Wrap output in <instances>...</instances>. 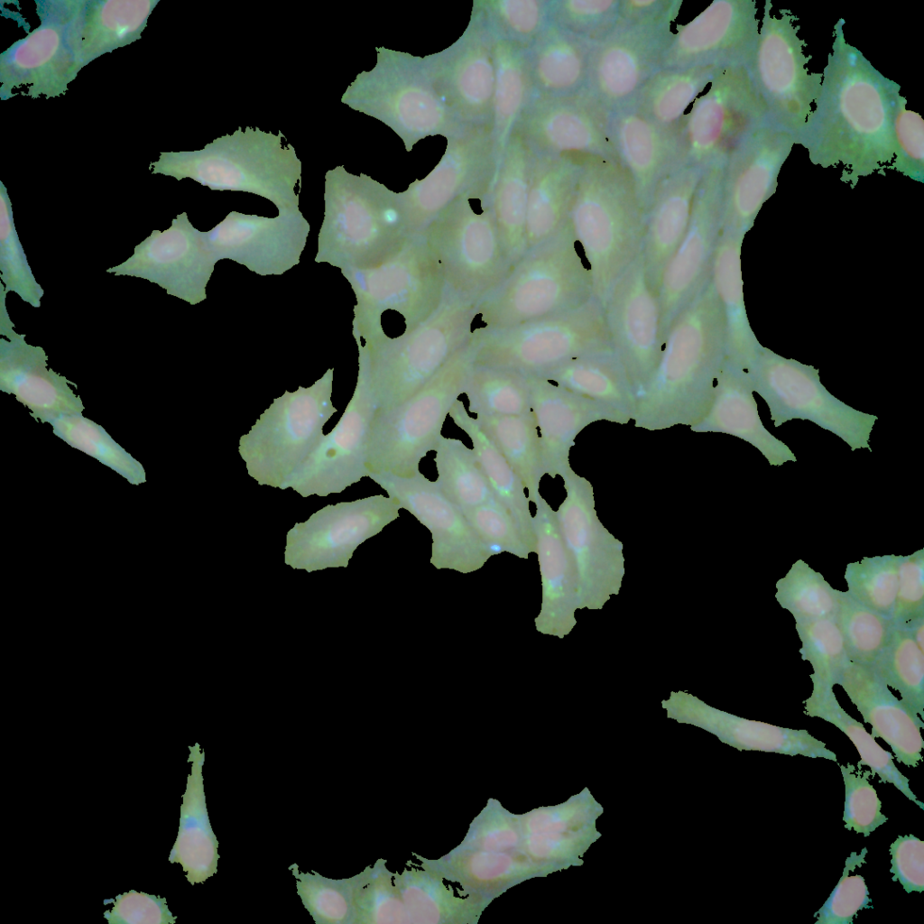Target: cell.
Segmentation results:
<instances>
[{
	"instance_id": "cell-36",
	"label": "cell",
	"mask_w": 924,
	"mask_h": 924,
	"mask_svg": "<svg viewBox=\"0 0 924 924\" xmlns=\"http://www.w3.org/2000/svg\"><path fill=\"white\" fill-rule=\"evenodd\" d=\"M716 735L738 750L803 755L837 762L836 755L807 730L791 729L742 718L707 707Z\"/></svg>"
},
{
	"instance_id": "cell-17",
	"label": "cell",
	"mask_w": 924,
	"mask_h": 924,
	"mask_svg": "<svg viewBox=\"0 0 924 924\" xmlns=\"http://www.w3.org/2000/svg\"><path fill=\"white\" fill-rule=\"evenodd\" d=\"M217 262L203 233L182 212L166 230H152L134 246L132 256L106 273L147 280L195 305L207 299L206 287Z\"/></svg>"
},
{
	"instance_id": "cell-47",
	"label": "cell",
	"mask_w": 924,
	"mask_h": 924,
	"mask_svg": "<svg viewBox=\"0 0 924 924\" xmlns=\"http://www.w3.org/2000/svg\"><path fill=\"white\" fill-rule=\"evenodd\" d=\"M776 589L777 602L795 622L833 618L838 607V590L801 559L777 581Z\"/></svg>"
},
{
	"instance_id": "cell-32",
	"label": "cell",
	"mask_w": 924,
	"mask_h": 924,
	"mask_svg": "<svg viewBox=\"0 0 924 924\" xmlns=\"http://www.w3.org/2000/svg\"><path fill=\"white\" fill-rule=\"evenodd\" d=\"M534 504L533 529L543 585L542 608L536 625L542 631L552 619L556 624L565 616L573 619L571 604L578 590L575 579L578 577L562 538L556 512L541 495Z\"/></svg>"
},
{
	"instance_id": "cell-30",
	"label": "cell",
	"mask_w": 924,
	"mask_h": 924,
	"mask_svg": "<svg viewBox=\"0 0 924 924\" xmlns=\"http://www.w3.org/2000/svg\"><path fill=\"white\" fill-rule=\"evenodd\" d=\"M191 762L180 806V827L169 855L170 863L180 864L187 881L202 883L217 872L218 842L210 825L204 792L202 767L205 753L196 743L189 746Z\"/></svg>"
},
{
	"instance_id": "cell-41",
	"label": "cell",
	"mask_w": 924,
	"mask_h": 924,
	"mask_svg": "<svg viewBox=\"0 0 924 924\" xmlns=\"http://www.w3.org/2000/svg\"><path fill=\"white\" fill-rule=\"evenodd\" d=\"M583 163L566 162L540 179L529 192L525 254L548 241L565 226L569 203Z\"/></svg>"
},
{
	"instance_id": "cell-5",
	"label": "cell",
	"mask_w": 924,
	"mask_h": 924,
	"mask_svg": "<svg viewBox=\"0 0 924 924\" xmlns=\"http://www.w3.org/2000/svg\"><path fill=\"white\" fill-rule=\"evenodd\" d=\"M283 134L241 127L203 149L163 152L150 165L152 174L192 179L212 190L253 193L272 201L279 211L299 209L295 187L301 182V162Z\"/></svg>"
},
{
	"instance_id": "cell-4",
	"label": "cell",
	"mask_w": 924,
	"mask_h": 924,
	"mask_svg": "<svg viewBox=\"0 0 924 924\" xmlns=\"http://www.w3.org/2000/svg\"><path fill=\"white\" fill-rule=\"evenodd\" d=\"M341 273L356 294L353 334L362 347L403 338L436 314L448 296L440 263L421 236L375 267Z\"/></svg>"
},
{
	"instance_id": "cell-38",
	"label": "cell",
	"mask_w": 924,
	"mask_h": 924,
	"mask_svg": "<svg viewBox=\"0 0 924 924\" xmlns=\"http://www.w3.org/2000/svg\"><path fill=\"white\" fill-rule=\"evenodd\" d=\"M476 420L522 480L529 501L534 504L541 495L540 483L545 474L532 411L522 415L476 416Z\"/></svg>"
},
{
	"instance_id": "cell-28",
	"label": "cell",
	"mask_w": 924,
	"mask_h": 924,
	"mask_svg": "<svg viewBox=\"0 0 924 924\" xmlns=\"http://www.w3.org/2000/svg\"><path fill=\"white\" fill-rule=\"evenodd\" d=\"M648 22L616 31L598 48L592 60V81L604 103L617 106L629 100L653 76L662 61L665 43Z\"/></svg>"
},
{
	"instance_id": "cell-25",
	"label": "cell",
	"mask_w": 924,
	"mask_h": 924,
	"mask_svg": "<svg viewBox=\"0 0 924 924\" xmlns=\"http://www.w3.org/2000/svg\"><path fill=\"white\" fill-rule=\"evenodd\" d=\"M25 334L0 338V390L14 394L42 422L68 414H82L84 405L65 376L47 368L42 346L25 341Z\"/></svg>"
},
{
	"instance_id": "cell-49",
	"label": "cell",
	"mask_w": 924,
	"mask_h": 924,
	"mask_svg": "<svg viewBox=\"0 0 924 924\" xmlns=\"http://www.w3.org/2000/svg\"><path fill=\"white\" fill-rule=\"evenodd\" d=\"M289 869L296 878L297 893L315 923H356V876L330 879L315 871L312 873L300 872L297 864H292Z\"/></svg>"
},
{
	"instance_id": "cell-42",
	"label": "cell",
	"mask_w": 924,
	"mask_h": 924,
	"mask_svg": "<svg viewBox=\"0 0 924 924\" xmlns=\"http://www.w3.org/2000/svg\"><path fill=\"white\" fill-rule=\"evenodd\" d=\"M433 450L436 483L461 512L496 500L473 448L460 439L441 435Z\"/></svg>"
},
{
	"instance_id": "cell-20",
	"label": "cell",
	"mask_w": 924,
	"mask_h": 924,
	"mask_svg": "<svg viewBox=\"0 0 924 924\" xmlns=\"http://www.w3.org/2000/svg\"><path fill=\"white\" fill-rule=\"evenodd\" d=\"M389 496L396 498L431 533L430 562L437 568L471 572L493 556L463 513L420 471L412 476H369Z\"/></svg>"
},
{
	"instance_id": "cell-16",
	"label": "cell",
	"mask_w": 924,
	"mask_h": 924,
	"mask_svg": "<svg viewBox=\"0 0 924 924\" xmlns=\"http://www.w3.org/2000/svg\"><path fill=\"white\" fill-rule=\"evenodd\" d=\"M401 508L383 494L327 505L289 531L284 561L309 572L346 567L354 550L399 518Z\"/></svg>"
},
{
	"instance_id": "cell-24",
	"label": "cell",
	"mask_w": 924,
	"mask_h": 924,
	"mask_svg": "<svg viewBox=\"0 0 924 924\" xmlns=\"http://www.w3.org/2000/svg\"><path fill=\"white\" fill-rule=\"evenodd\" d=\"M531 411L540 428L544 474L561 476L570 467L569 452L578 433L598 420L627 423L630 420L595 401L582 397L541 376H526Z\"/></svg>"
},
{
	"instance_id": "cell-34",
	"label": "cell",
	"mask_w": 924,
	"mask_h": 924,
	"mask_svg": "<svg viewBox=\"0 0 924 924\" xmlns=\"http://www.w3.org/2000/svg\"><path fill=\"white\" fill-rule=\"evenodd\" d=\"M541 377L633 418L635 392L613 346L575 357Z\"/></svg>"
},
{
	"instance_id": "cell-19",
	"label": "cell",
	"mask_w": 924,
	"mask_h": 924,
	"mask_svg": "<svg viewBox=\"0 0 924 924\" xmlns=\"http://www.w3.org/2000/svg\"><path fill=\"white\" fill-rule=\"evenodd\" d=\"M375 411L368 383L358 373L353 396L339 421L300 467L289 487L303 497L327 496L368 476V446Z\"/></svg>"
},
{
	"instance_id": "cell-11",
	"label": "cell",
	"mask_w": 924,
	"mask_h": 924,
	"mask_svg": "<svg viewBox=\"0 0 924 924\" xmlns=\"http://www.w3.org/2000/svg\"><path fill=\"white\" fill-rule=\"evenodd\" d=\"M334 369L311 386L286 391L240 438L239 453L259 485L285 489L324 437L322 428L337 411L331 402Z\"/></svg>"
},
{
	"instance_id": "cell-27",
	"label": "cell",
	"mask_w": 924,
	"mask_h": 924,
	"mask_svg": "<svg viewBox=\"0 0 924 924\" xmlns=\"http://www.w3.org/2000/svg\"><path fill=\"white\" fill-rule=\"evenodd\" d=\"M560 476L567 495L556 513L577 577L596 579L623 575L622 544L597 517L590 482L571 467Z\"/></svg>"
},
{
	"instance_id": "cell-60",
	"label": "cell",
	"mask_w": 924,
	"mask_h": 924,
	"mask_svg": "<svg viewBox=\"0 0 924 924\" xmlns=\"http://www.w3.org/2000/svg\"><path fill=\"white\" fill-rule=\"evenodd\" d=\"M6 295L4 283L0 282V335L5 337L14 332L15 327L6 309Z\"/></svg>"
},
{
	"instance_id": "cell-56",
	"label": "cell",
	"mask_w": 924,
	"mask_h": 924,
	"mask_svg": "<svg viewBox=\"0 0 924 924\" xmlns=\"http://www.w3.org/2000/svg\"><path fill=\"white\" fill-rule=\"evenodd\" d=\"M924 619V550L901 556L895 605L894 627L910 628Z\"/></svg>"
},
{
	"instance_id": "cell-7",
	"label": "cell",
	"mask_w": 924,
	"mask_h": 924,
	"mask_svg": "<svg viewBox=\"0 0 924 924\" xmlns=\"http://www.w3.org/2000/svg\"><path fill=\"white\" fill-rule=\"evenodd\" d=\"M325 217L315 261L341 271L375 267L396 254L410 232L401 199L343 166L325 176Z\"/></svg>"
},
{
	"instance_id": "cell-59",
	"label": "cell",
	"mask_w": 924,
	"mask_h": 924,
	"mask_svg": "<svg viewBox=\"0 0 924 924\" xmlns=\"http://www.w3.org/2000/svg\"><path fill=\"white\" fill-rule=\"evenodd\" d=\"M614 0H575L568 3L566 9L578 27L598 25L599 21L607 19L620 7Z\"/></svg>"
},
{
	"instance_id": "cell-18",
	"label": "cell",
	"mask_w": 924,
	"mask_h": 924,
	"mask_svg": "<svg viewBox=\"0 0 924 924\" xmlns=\"http://www.w3.org/2000/svg\"><path fill=\"white\" fill-rule=\"evenodd\" d=\"M604 310L612 346L637 401L657 365L664 336L661 305L642 254L617 282Z\"/></svg>"
},
{
	"instance_id": "cell-15",
	"label": "cell",
	"mask_w": 924,
	"mask_h": 924,
	"mask_svg": "<svg viewBox=\"0 0 924 924\" xmlns=\"http://www.w3.org/2000/svg\"><path fill=\"white\" fill-rule=\"evenodd\" d=\"M680 153L688 167L722 168L759 129L771 125L745 67L718 71L682 120Z\"/></svg>"
},
{
	"instance_id": "cell-8",
	"label": "cell",
	"mask_w": 924,
	"mask_h": 924,
	"mask_svg": "<svg viewBox=\"0 0 924 924\" xmlns=\"http://www.w3.org/2000/svg\"><path fill=\"white\" fill-rule=\"evenodd\" d=\"M472 337L458 348L415 394L391 409L375 411L370 431L368 477L412 476L420 460L434 449L446 417L464 393L475 366Z\"/></svg>"
},
{
	"instance_id": "cell-57",
	"label": "cell",
	"mask_w": 924,
	"mask_h": 924,
	"mask_svg": "<svg viewBox=\"0 0 924 924\" xmlns=\"http://www.w3.org/2000/svg\"><path fill=\"white\" fill-rule=\"evenodd\" d=\"M110 903L113 907L103 913L110 924H174L177 919L166 899L154 894L131 890L104 901Z\"/></svg>"
},
{
	"instance_id": "cell-55",
	"label": "cell",
	"mask_w": 924,
	"mask_h": 924,
	"mask_svg": "<svg viewBox=\"0 0 924 924\" xmlns=\"http://www.w3.org/2000/svg\"><path fill=\"white\" fill-rule=\"evenodd\" d=\"M905 98L894 121V156L889 170L914 180L924 176V121L919 113L907 109Z\"/></svg>"
},
{
	"instance_id": "cell-48",
	"label": "cell",
	"mask_w": 924,
	"mask_h": 924,
	"mask_svg": "<svg viewBox=\"0 0 924 924\" xmlns=\"http://www.w3.org/2000/svg\"><path fill=\"white\" fill-rule=\"evenodd\" d=\"M801 659L812 667L813 688H833L850 661L842 633L834 618L796 622Z\"/></svg>"
},
{
	"instance_id": "cell-58",
	"label": "cell",
	"mask_w": 924,
	"mask_h": 924,
	"mask_svg": "<svg viewBox=\"0 0 924 924\" xmlns=\"http://www.w3.org/2000/svg\"><path fill=\"white\" fill-rule=\"evenodd\" d=\"M892 880L899 882L906 892L924 890V842L912 834L898 836L889 849Z\"/></svg>"
},
{
	"instance_id": "cell-26",
	"label": "cell",
	"mask_w": 924,
	"mask_h": 924,
	"mask_svg": "<svg viewBox=\"0 0 924 924\" xmlns=\"http://www.w3.org/2000/svg\"><path fill=\"white\" fill-rule=\"evenodd\" d=\"M837 684L872 725L871 735L883 739L898 762L917 767L923 760L922 718L892 693L871 666L849 661Z\"/></svg>"
},
{
	"instance_id": "cell-53",
	"label": "cell",
	"mask_w": 924,
	"mask_h": 924,
	"mask_svg": "<svg viewBox=\"0 0 924 924\" xmlns=\"http://www.w3.org/2000/svg\"><path fill=\"white\" fill-rule=\"evenodd\" d=\"M845 783L843 821L848 830L870 836L878 827L888 821L881 812L882 802L873 786L869 782L871 771H863L847 762L840 764Z\"/></svg>"
},
{
	"instance_id": "cell-22",
	"label": "cell",
	"mask_w": 924,
	"mask_h": 924,
	"mask_svg": "<svg viewBox=\"0 0 924 924\" xmlns=\"http://www.w3.org/2000/svg\"><path fill=\"white\" fill-rule=\"evenodd\" d=\"M310 225L301 212L279 211L276 217L230 212L203 233L217 260L231 259L260 275L282 274L300 262Z\"/></svg>"
},
{
	"instance_id": "cell-33",
	"label": "cell",
	"mask_w": 924,
	"mask_h": 924,
	"mask_svg": "<svg viewBox=\"0 0 924 924\" xmlns=\"http://www.w3.org/2000/svg\"><path fill=\"white\" fill-rule=\"evenodd\" d=\"M690 428L698 432H724L739 437L759 448L773 465L796 460L789 448L763 428L752 393L743 389L722 368L716 374L707 411Z\"/></svg>"
},
{
	"instance_id": "cell-10",
	"label": "cell",
	"mask_w": 924,
	"mask_h": 924,
	"mask_svg": "<svg viewBox=\"0 0 924 924\" xmlns=\"http://www.w3.org/2000/svg\"><path fill=\"white\" fill-rule=\"evenodd\" d=\"M475 303L448 296L428 321L408 336L375 346H358V373L370 387L376 411L415 394L471 337Z\"/></svg>"
},
{
	"instance_id": "cell-3",
	"label": "cell",
	"mask_w": 924,
	"mask_h": 924,
	"mask_svg": "<svg viewBox=\"0 0 924 924\" xmlns=\"http://www.w3.org/2000/svg\"><path fill=\"white\" fill-rule=\"evenodd\" d=\"M646 212L626 171L612 160L582 164L566 225L588 268L594 300L603 306L642 254Z\"/></svg>"
},
{
	"instance_id": "cell-6",
	"label": "cell",
	"mask_w": 924,
	"mask_h": 924,
	"mask_svg": "<svg viewBox=\"0 0 924 924\" xmlns=\"http://www.w3.org/2000/svg\"><path fill=\"white\" fill-rule=\"evenodd\" d=\"M594 300L585 259L565 224L528 251L504 282L475 304L471 336L513 328Z\"/></svg>"
},
{
	"instance_id": "cell-9",
	"label": "cell",
	"mask_w": 924,
	"mask_h": 924,
	"mask_svg": "<svg viewBox=\"0 0 924 924\" xmlns=\"http://www.w3.org/2000/svg\"><path fill=\"white\" fill-rule=\"evenodd\" d=\"M420 236L440 263L448 296L476 304L494 291L513 269L493 201L483 193L456 198Z\"/></svg>"
},
{
	"instance_id": "cell-54",
	"label": "cell",
	"mask_w": 924,
	"mask_h": 924,
	"mask_svg": "<svg viewBox=\"0 0 924 924\" xmlns=\"http://www.w3.org/2000/svg\"><path fill=\"white\" fill-rule=\"evenodd\" d=\"M868 853L864 847L859 854L852 852L846 858L842 876L818 911L814 913L815 924H851L857 912L870 909L872 899L864 878L860 874L850 875L857 866L865 863Z\"/></svg>"
},
{
	"instance_id": "cell-21",
	"label": "cell",
	"mask_w": 924,
	"mask_h": 924,
	"mask_svg": "<svg viewBox=\"0 0 924 924\" xmlns=\"http://www.w3.org/2000/svg\"><path fill=\"white\" fill-rule=\"evenodd\" d=\"M753 0H716L673 36L665 48L666 69L711 65L745 67L759 36L758 7Z\"/></svg>"
},
{
	"instance_id": "cell-39",
	"label": "cell",
	"mask_w": 924,
	"mask_h": 924,
	"mask_svg": "<svg viewBox=\"0 0 924 924\" xmlns=\"http://www.w3.org/2000/svg\"><path fill=\"white\" fill-rule=\"evenodd\" d=\"M804 713L811 717H819L827 721L843 733L856 747L861 760L857 765L870 767L872 777L878 774L880 782L892 783L910 800L924 809V804L911 791L909 779L895 766L894 756L885 751L866 732L863 724L849 716L840 706L833 688H813L810 697L805 701Z\"/></svg>"
},
{
	"instance_id": "cell-1",
	"label": "cell",
	"mask_w": 924,
	"mask_h": 924,
	"mask_svg": "<svg viewBox=\"0 0 924 924\" xmlns=\"http://www.w3.org/2000/svg\"><path fill=\"white\" fill-rule=\"evenodd\" d=\"M840 18L822 71L819 93L794 143L808 151L814 165L842 167L841 180L885 174L894 156V121L901 86L884 77L845 38Z\"/></svg>"
},
{
	"instance_id": "cell-14",
	"label": "cell",
	"mask_w": 924,
	"mask_h": 924,
	"mask_svg": "<svg viewBox=\"0 0 924 924\" xmlns=\"http://www.w3.org/2000/svg\"><path fill=\"white\" fill-rule=\"evenodd\" d=\"M40 25L0 54V98L27 88L26 96L55 97L67 92L87 66L80 22L86 0H35Z\"/></svg>"
},
{
	"instance_id": "cell-43",
	"label": "cell",
	"mask_w": 924,
	"mask_h": 924,
	"mask_svg": "<svg viewBox=\"0 0 924 924\" xmlns=\"http://www.w3.org/2000/svg\"><path fill=\"white\" fill-rule=\"evenodd\" d=\"M49 423L55 436L110 467L130 484L138 485L146 482L143 465L95 421L82 414H68Z\"/></svg>"
},
{
	"instance_id": "cell-46",
	"label": "cell",
	"mask_w": 924,
	"mask_h": 924,
	"mask_svg": "<svg viewBox=\"0 0 924 924\" xmlns=\"http://www.w3.org/2000/svg\"><path fill=\"white\" fill-rule=\"evenodd\" d=\"M849 661L873 666L890 641L893 624L888 618L838 590V607L834 615Z\"/></svg>"
},
{
	"instance_id": "cell-2",
	"label": "cell",
	"mask_w": 924,
	"mask_h": 924,
	"mask_svg": "<svg viewBox=\"0 0 924 924\" xmlns=\"http://www.w3.org/2000/svg\"><path fill=\"white\" fill-rule=\"evenodd\" d=\"M720 353V309L709 276L664 331L657 365L637 396L635 426L698 422L713 398Z\"/></svg>"
},
{
	"instance_id": "cell-35",
	"label": "cell",
	"mask_w": 924,
	"mask_h": 924,
	"mask_svg": "<svg viewBox=\"0 0 924 924\" xmlns=\"http://www.w3.org/2000/svg\"><path fill=\"white\" fill-rule=\"evenodd\" d=\"M160 0H86L80 32L86 64L141 39Z\"/></svg>"
},
{
	"instance_id": "cell-51",
	"label": "cell",
	"mask_w": 924,
	"mask_h": 924,
	"mask_svg": "<svg viewBox=\"0 0 924 924\" xmlns=\"http://www.w3.org/2000/svg\"><path fill=\"white\" fill-rule=\"evenodd\" d=\"M0 273L5 292H15L33 308L41 307L44 290L37 282L20 242L14 220L12 203L0 181Z\"/></svg>"
},
{
	"instance_id": "cell-50",
	"label": "cell",
	"mask_w": 924,
	"mask_h": 924,
	"mask_svg": "<svg viewBox=\"0 0 924 924\" xmlns=\"http://www.w3.org/2000/svg\"><path fill=\"white\" fill-rule=\"evenodd\" d=\"M901 556L884 555L847 564L844 578L851 597L891 620L898 590Z\"/></svg>"
},
{
	"instance_id": "cell-40",
	"label": "cell",
	"mask_w": 924,
	"mask_h": 924,
	"mask_svg": "<svg viewBox=\"0 0 924 924\" xmlns=\"http://www.w3.org/2000/svg\"><path fill=\"white\" fill-rule=\"evenodd\" d=\"M720 70L711 65H693L660 71L642 88L637 109L668 129L684 119L698 94Z\"/></svg>"
},
{
	"instance_id": "cell-31",
	"label": "cell",
	"mask_w": 924,
	"mask_h": 924,
	"mask_svg": "<svg viewBox=\"0 0 924 924\" xmlns=\"http://www.w3.org/2000/svg\"><path fill=\"white\" fill-rule=\"evenodd\" d=\"M613 137L647 214L657 189L671 174L667 170L670 160L679 152L664 129L638 109L619 117Z\"/></svg>"
},
{
	"instance_id": "cell-44",
	"label": "cell",
	"mask_w": 924,
	"mask_h": 924,
	"mask_svg": "<svg viewBox=\"0 0 924 924\" xmlns=\"http://www.w3.org/2000/svg\"><path fill=\"white\" fill-rule=\"evenodd\" d=\"M887 686L899 691L901 700L924 717V650L910 629L893 627L891 638L871 666Z\"/></svg>"
},
{
	"instance_id": "cell-13",
	"label": "cell",
	"mask_w": 924,
	"mask_h": 924,
	"mask_svg": "<svg viewBox=\"0 0 924 924\" xmlns=\"http://www.w3.org/2000/svg\"><path fill=\"white\" fill-rule=\"evenodd\" d=\"M766 0L753 54L745 66L769 123L792 136L804 125L819 93L822 72L808 69L811 55L798 35V17L789 9L772 13Z\"/></svg>"
},
{
	"instance_id": "cell-29",
	"label": "cell",
	"mask_w": 924,
	"mask_h": 924,
	"mask_svg": "<svg viewBox=\"0 0 924 924\" xmlns=\"http://www.w3.org/2000/svg\"><path fill=\"white\" fill-rule=\"evenodd\" d=\"M704 172L688 166L670 174L657 189L647 211L642 255L656 293L661 275L688 226Z\"/></svg>"
},
{
	"instance_id": "cell-37",
	"label": "cell",
	"mask_w": 924,
	"mask_h": 924,
	"mask_svg": "<svg viewBox=\"0 0 924 924\" xmlns=\"http://www.w3.org/2000/svg\"><path fill=\"white\" fill-rule=\"evenodd\" d=\"M448 415L471 439L473 449L496 501L511 513L527 535L536 539L530 501L522 480L484 432L476 419L469 416L461 401H456Z\"/></svg>"
},
{
	"instance_id": "cell-23",
	"label": "cell",
	"mask_w": 924,
	"mask_h": 924,
	"mask_svg": "<svg viewBox=\"0 0 924 924\" xmlns=\"http://www.w3.org/2000/svg\"><path fill=\"white\" fill-rule=\"evenodd\" d=\"M721 202L720 170H706L695 195L686 231L658 283L663 332L710 276Z\"/></svg>"
},
{
	"instance_id": "cell-52",
	"label": "cell",
	"mask_w": 924,
	"mask_h": 924,
	"mask_svg": "<svg viewBox=\"0 0 924 924\" xmlns=\"http://www.w3.org/2000/svg\"><path fill=\"white\" fill-rule=\"evenodd\" d=\"M462 513L493 555L506 551L527 559L536 552V539L527 535L496 500Z\"/></svg>"
},
{
	"instance_id": "cell-45",
	"label": "cell",
	"mask_w": 924,
	"mask_h": 924,
	"mask_svg": "<svg viewBox=\"0 0 924 924\" xmlns=\"http://www.w3.org/2000/svg\"><path fill=\"white\" fill-rule=\"evenodd\" d=\"M464 393L476 416L522 415L531 411L527 377L516 372L474 366Z\"/></svg>"
},
{
	"instance_id": "cell-12",
	"label": "cell",
	"mask_w": 924,
	"mask_h": 924,
	"mask_svg": "<svg viewBox=\"0 0 924 924\" xmlns=\"http://www.w3.org/2000/svg\"><path fill=\"white\" fill-rule=\"evenodd\" d=\"M476 366L541 376L564 363L612 346L605 312L595 300L513 328L471 336Z\"/></svg>"
}]
</instances>
